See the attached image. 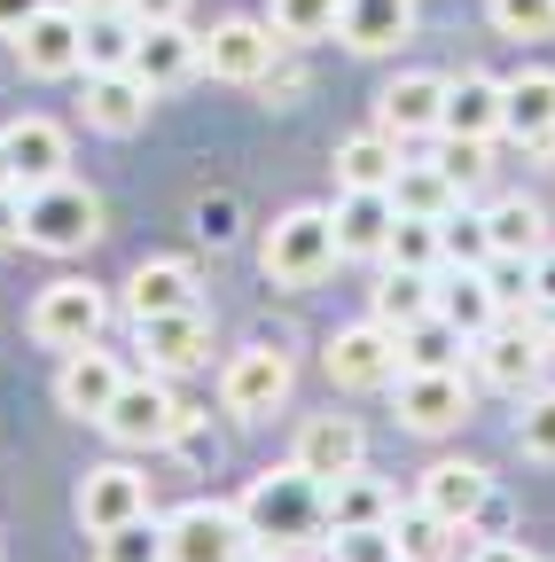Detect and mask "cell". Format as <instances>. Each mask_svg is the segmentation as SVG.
Returning <instances> with one entry per match:
<instances>
[{
  "mask_svg": "<svg viewBox=\"0 0 555 562\" xmlns=\"http://www.w3.org/2000/svg\"><path fill=\"white\" fill-rule=\"evenodd\" d=\"M462 524H446V516H431L423 501H414L407 516H391V539H399V562H446V539H454Z\"/></svg>",
  "mask_w": 555,
  "mask_h": 562,
  "instance_id": "d6a6232c",
  "label": "cell"
},
{
  "mask_svg": "<svg viewBox=\"0 0 555 562\" xmlns=\"http://www.w3.org/2000/svg\"><path fill=\"white\" fill-rule=\"evenodd\" d=\"M118 360L110 351H95V344H79V351H63V375H55V406L63 414H79V422H102L110 414V398H118Z\"/></svg>",
  "mask_w": 555,
  "mask_h": 562,
  "instance_id": "ac0fdd59",
  "label": "cell"
},
{
  "mask_svg": "<svg viewBox=\"0 0 555 562\" xmlns=\"http://www.w3.org/2000/svg\"><path fill=\"white\" fill-rule=\"evenodd\" d=\"M517 446L532 461H555V391H524V414H517Z\"/></svg>",
  "mask_w": 555,
  "mask_h": 562,
  "instance_id": "60d3db41",
  "label": "cell"
},
{
  "mask_svg": "<svg viewBox=\"0 0 555 562\" xmlns=\"http://www.w3.org/2000/svg\"><path fill=\"white\" fill-rule=\"evenodd\" d=\"M469 562H540V554H532L524 539H485V547H477Z\"/></svg>",
  "mask_w": 555,
  "mask_h": 562,
  "instance_id": "7dc6e473",
  "label": "cell"
},
{
  "mask_svg": "<svg viewBox=\"0 0 555 562\" xmlns=\"http://www.w3.org/2000/svg\"><path fill=\"white\" fill-rule=\"evenodd\" d=\"M16 63L32 79H71V70H87V16L47 0L32 24H16Z\"/></svg>",
  "mask_w": 555,
  "mask_h": 562,
  "instance_id": "9c48e42d",
  "label": "cell"
},
{
  "mask_svg": "<svg viewBox=\"0 0 555 562\" xmlns=\"http://www.w3.org/2000/svg\"><path fill=\"white\" fill-rule=\"evenodd\" d=\"M133 70H142L149 87H173V79H188V70H203V40H188V24H142Z\"/></svg>",
  "mask_w": 555,
  "mask_h": 562,
  "instance_id": "4316f807",
  "label": "cell"
},
{
  "mask_svg": "<svg viewBox=\"0 0 555 562\" xmlns=\"http://www.w3.org/2000/svg\"><path fill=\"white\" fill-rule=\"evenodd\" d=\"M439 110H446V79H439V70H399V79L376 94V117H384L391 140L439 133Z\"/></svg>",
  "mask_w": 555,
  "mask_h": 562,
  "instance_id": "ffe728a7",
  "label": "cell"
},
{
  "mask_svg": "<svg viewBox=\"0 0 555 562\" xmlns=\"http://www.w3.org/2000/svg\"><path fill=\"white\" fill-rule=\"evenodd\" d=\"M439 243H446V266H485L493 258V227H485V211H446L439 220Z\"/></svg>",
  "mask_w": 555,
  "mask_h": 562,
  "instance_id": "74e56055",
  "label": "cell"
},
{
  "mask_svg": "<svg viewBox=\"0 0 555 562\" xmlns=\"http://www.w3.org/2000/svg\"><path fill=\"white\" fill-rule=\"evenodd\" d=\"M95 562H165V524L133 516L118 531H95Z\"/></svg>",
  "mask_w": 555,
  "mask_h": 562,
  "instance_id": "8d00e7d4",
  "label": "cell"
},
{
  "mask_svg": "<svg viewBox=\"0 0 555 562\" xmlns=\"http://www.w3.org/2000/svg\"><path fill=\"white\" fill-rule=\"evenodd\" d=\"M329 554H336V562H399V539H391V524H368V531H329Z\"/></svg>",
  "mask_w": 555,
  "mask_h": 562,
  "instance_id": "b9f144b4",
  "label": "cell"
},
{
  "mask_svg": "<svg viewBox=\"0 0 555 562\" xmlns=\"http://www.w3.org/2000/svg\"><path fill=\"white\" fill-rule=\"evenodd\" d=\"M399 422L414 438H446V430H462L469 422V383H462V368H399Z\"/></svg>",
  "mask_w": 555,
  "mask_h": 562,
  "instance_id": "52a82bcc",
  "label": "cell"
},
{
  "mask_svg": "<svg viewBox=\"0 0 555 562\" xmlns=\"http://www.w3.org/2000/svg\"><path fill=\"white\" fill-rule=\"evenodd\" d=\"M133 516H149V484L133 476L125 461L87 469V484H79V524H87V531H118V524H133Z\"/></svg>",
  "mask_w": 555,
  "mask_h": 562,
  "instance_id": "d6986e66",
  "label": "cell"
},
{
  "mask_svg": "<svg viewBox=\"0 0 555 562\" xmlns=\"http://www.w3.org/2000/svg\"><path fill=\"white\" fill-rule=\"evenodd\" d=\"M391 172H399V140L384 125L336 140V188H391Z\"/></svg>",
  "mask_w": 555,
  "mask_h": 562,
  "instance_id": "f1b7e54d",
  "label": "cell"
},
{
  "mask_svg": "<svg viewBox=\"0 0 555 562\" xmlns=\"http://www.w3.org/2000/svg\"><path fill=\"white\" fill-rule=\"evenodd\" d=\"M0 140H9L16 188H47V180H63V165H71V133L55 117H16V125H0Z\"/></svg>",
  "mask_w": 555,
  "mask_h": 562,
  "instance_id": "44dd1931",
  "label": "cell"
},
{
  "mask_svg": "<svg viewBox=\"0 0 555 562\" xmlns=\"http://www.w3.org/2000/svg\"><path fill=\"white\" fill-rule=\"evenodd\" d=\"M188 422H196V414L173 398L165 375H125L118 398H110V414H102V430H110L118 446H173V438H188Z\"/></svg>",
  "mask_w": 555,
  "mask_h": 562,
  "instance_id": "277c9868",
  "label": "cell"
},
{
  "mask_svg": "<svg viewBox=\"0 0 555 562\" xmlns=\"http://www.w3.org/2000/svg\"><path fill=\"white\" fill-rule=\"evenodd\" d=\"M149 79H142V70H87V125L95 133H142L149 125Z\"/></svg>",
  "mask_w": 555,
  "mask_h": 562,
  "instance_id": "e0dca14e",
  "label": "cell"
},
{
  "mask_svg": "<svg viewBox=\"0 0 555 562\" xmlns=\"http://www.w3.org/2000/svg\"><path fill=\"white\" fill-rule=\"evenodd\" d=\"M329 220H336V250L344 258H384V243L399 227V203H391V188H344Z\"/></svg>",
  "mask_w": 555,
  "mask_h": 562,
  "instance_id": "2e32d148",
  "label": "cell"
},
{
  "mask_svg": "<svg viewBox=\"0 0 555 562\" xmlns=\"http://www.w3.org/2000/svg\"><path fill=\"white\" fill-rule=\"evenodd\" d=\"M439 321H454L462 336H485L493 321H509V305L493 297L485 266H446V281H439Z\"/></svg>",
  "mask_w": 555,
  "mask_h": 562,
  "instance_id": "484cf974",
  "label": "cell"
},
{
  "mask_svg": "<svg viewBox=\"0 0 555 562\" xmlns=\"http://www.w3.org/2000/svg\"><path fill=\"white\" fill-rule=\"evenodd\" d=\"M282 398H290V360H282L274 344H251V351H235V360H227V375H220V406H227V414L266 422Z\"/></svg>",
  "mask_w": 555,
  "mask_h": 562,
  "instance_id": "30bf717a",
  "label": "cell"
},
{
  "mask_svg": "<svg viewBox=\"0 0 555 562\" xmlns=\"http://www.w3.org/2000/svg\"><path fill=\"white\" fill-rule=\"evenodd\" d=\"M243 524L266 547H298V539H329V492L290 461L282 476H258L243 492Z\"/></svg>",
  "mask_w": 555,
  "mask_h": 562,
  "instance_id": "6da1fadb",
  "label": "cell"
},
{
  "mask_svg": "<svg viewBox=\"0 0 555 562\" xmlns=\"http://www.w3.org/2000/svg\"><path fill=\"white\" fill-rule=\"evenodd\" d=\"M384 266H414V273H439V266H446L439 220H407V211H399V227H391V243H384Z\"/></svg>",
  "mask_w": 555,
  "mask_h": 562,
  "instance_id": "836d02e7",
  "label": "cell"
},
{
  "mask_svg": "<svg viewBox=\"0 0 555 562\" xmlns=\"http://www.w3.org/2000/svg\"><path fill=\"white\" fill-rule=\"evenodd\" d=\"M344 250H336V220L321 203H298V211H282V220L266 227V243H258V266H266V281H282V290H313V281L336 266Z\"/></svg>",
  "mask_w": 555,
  "mask_h": 562,
  "instance_id": "7a4b0ae2",
  "label": "cell"
},
{
  "mask_svg": "<svg viewBox=\"0 0 555 562\" xmlns=\"http://www.w3.org/2000/svg\"><path fill=\"white\" fill-rule=\"evenodd\" d=\"M540 336H547V360H555V305H547V328H540Z\"/></svg>",
  "mask_w": 555,
  "mask_h": 562,
  "instance_id": "816d5d0a",
  "label": "cell"
},
{
  "mask_svg": "<svg viewBox=\"0 0 555 562\" xmlns=\"http://www.w3.org/2000/svg\"><path fill=\"white\" fill-rule=\"evenodd\" d=\"M368 313L384 321V328H414V321H431L439 313V281L431 273H414V266H384L376 273V290H368Z\"/></svg>",
  "mask_w": 555,
  "mask_h": 562,
  "instance_id": "d4e9b609",
  "label": "cell"
},
{
  "mask_svg": "<svg viewBox=\"0 0 555 562\" xmlns=\"http://www.w3.org/2000/svg\"><path fill=\"white\" fill-rule=\"evenodd\" d=\"M485 227H493V250H509V258H540L547 250V211L532 203V195H501L493 211H485Z\"/></svg>",
  "mask_w": 555,
  "mask_h": 562,
  "instance_id": "1f68e13d",
  "label": "cell"
},
{
  "mask_svg": "<svg viewBox=\"0 0 555 562\" xmlns=\"http://www.w3.org/2000/svg\"><path fill=\"white\" fill-rule=\"evenodd\" d=\"M501 133L524 140V149H555V70H517L509 79Z\"/></svg>",
  "mask_w": 555,
  "mask_h": 562,
  "instance_id": "7402d4cb",
  "label": "cell"
},
{
  "mask_svg": "<svg viewBox=\"0 0 555 562\" xmlns=\"http://www.w3.org/2000/svg\"><path fill=\"white\" fill-rule=\"evenodd\" d=\"M462 344H469V336H462L454 321L431 313V321H414V328L399 336V360H407V368H454V351H462Z\"/></svg>",
  "mask_w": 555,
  "mask_h": 562,
  "instance_id": "d590c367",
  "label": "cell"
},
{
  "mask_svg": "<svg viewBox=\"0 0 555 562\" xmlns=\"http://www.w3.org/2000/svg\"><path fill=\"white\" fill-rule=\"evenodd\" d=\"M399 508H391V492L376 484V476H336L329 484V531H368V524H391Z\"/></svg>",
  "mask_w": 555,
  "mask_h": 562,
  "instance_id": "f546056e",
  "label": "cell"
},
{
  "mask_svg": "<svg viewBox=\"0 0 555 562\" xmlns=\"http://www.w3.org/2000/svg\"><path fill=\"white\" fill-rule=\"evenodd\" d=\"M203 70H212V79H227V87L266 79V70H274V24H258V16L212 24V40H203Z\"/></svg>",
  "mask_w": 555,
  "mask_h": 562,
  "instance_id": "4fadbf2b",
  "label": "cell"
},
{
  "mask_svg": "<svg viewBox=\"0 0 555 562\" xmlns=\"http://www.w3.org/2000/svg\"><path fill=\"white\" fill-rule=\"evenodd\" d=\"M321 492L336 484V476H353L360 461H368V438H360V422H344V414H321V422H306L298 430V453H290Z\"/></svg>",
  "mask_w": 555,
  "mask_h": 562,
  "instance_id": "9a60e30c",
  "label": "cell"
},
{
  "mask_svg": "<svg viewBox=\"0 0 555 562\" xmlns=\"http://www.w3.org/2000/svg\"><path fill=\"white\" fill-rule=\"evenodd\" d=\"M125 16H133V24H180L188 0H125Z\"/></svg>",
  "mask_w": 555,
  "mask_h": 562,
  "instance_id": "bcb514c9",
  "label": "cell"
},
{
  "mask_svg": "<svg viewBox=\"0 0 555 562\" xmlns=\"http://www.w3.org/2000/svg\"><path fill=\"white\" fill-rule=\"evenodd\" d=\"M321 368H329V383H344V391H384V383H399V328H384L376 313L368 321H353V328H336L329 336V351H321Z\"/></svg>",
  "mask_w": 555,
  "mask_h": 562,
  "instance_id": "5b68a950",
  "label": "cell"
},
{
  "mask_svg": "<svg viewBox=\"0 0 555 562\" xmlns=\"http://www.w3.org/2000/svg\"><path fill=\"white\" fill-rule=\"evenodd\" d=\"M532 297H540V305H555V250H540V258H532Z\"/></svg>",
  "mask_w": 555,
  "mask_h": 562,
  "instance_id": "c3c4849f",
  "label": "cell"
},
{
  "mask_svg": "<svg viewBox=\"0 0 555 562\" xmlns=\"http://www.w3.org/2000/svg\"><path fill=\"white\" fill-rule=\"evenodd\" d=\"M133 344L149 351V375H188V368H203V351H212V328H203L196 305H180V313L133 321Z\"/></svg>",
  "mask_w": 555,
  "mask_h": 562,
  "instance_id": "7c38bea8",
  "label": "cell"
},
{
  "mask_svg": "<svg viewBox=\"0 0 555 562\" xmlns=\"http://www.w3.org/2000/svg\"><path fill=\"white\" fill-rule=\"evenodd\" d=\"M501 40H547L555 32V0H485Z\"/></svg>",
  "mask_w": 555,
  "mask_h": 562,
  "instance_id": "ab89813d",
  "label": "cell"
},
{
  "mask_svg": "<svg viewBox=\"0 0 555 562\" xmlns=\"http://www.w3.org/2000/svg\"><path fill=\"white\" fill-rule=\"evenodd\" d=\"M196 305V273L180 258H149V266H133L125 273V313L133 321H149V313H180Z\"/></svg>",
  "mask_w": 555,
  "mask_h": 562,
  "instance_id": "83f0119b",
  "label": "cell"
},
{
  "mask_svg": "<svg viewBox=\"0 0 555 562\" xmlns=\"http://www.w3.org/2000/svg\"><path fill=\"white\" fill-rule=\"evenodd\" d=\"M336 16H344V0H274V9H266L274 40H329Z\"/></svg>",
  "mask_w": 555,
  "mask_h": 562,
  "instance_id": "e575fe53",
  "label": "cell"
},
{
  "mask_svg": "<svg viewBox=\"0 0 555 562\" xmlns=\"http://www.w3.org/2000/svg\"><path fill=\"white\" fill-rule=\"evenodd\" d=\"M391 203L407 211V220H446V211L462 203V188L446 180V165H399L391 172Z\"/></svg>",
  "mask_w": 555,
  "mask_h": 562,
  "instance_id": "4dcf8cb0",
  "label": "cell"
},
{
  "mask_svg": "<svg viewBox=\"0 0 555 562\" xmlns=\"http://www.w3.org/2000/svg\"><path fill=\"white\" fill-rule=\"evenodd\" d=\"M469 351H477V375L493 383V391H532L540 383V368H547V336L540 328H509V321H493L485 336H469Z\"/></svg>",
  "mask_w": 555,
  "mask_h": 562,
  "instance_id": "8fae6325",
  "label": "cell"
},
{
  "mask_svg": "<svg viewBox=\"0 0 555 562\" xmlns=\"http://www.w3.org/2000/svg\"><path fill=\"white\" fill-rule=\"evenodd\" d=\"M407 32H414V0H344L336 16V40L353 55H391Z\"/></svg>",
  "mask_w": 555,
  "mask_h": 562,
  "instance_id": "cb8c5ba5",
  "label": "cell"
},
{
  "mask_svg": "<svg viewBox=\"0 0 555 562\" xmlns=\"http://www.w3.org/2000/svg\"><path fill=\"white\" fill-rule=\"evenodd\" d=\"M485 281H493V297H501V305H524V297H532V258L493 250V258H485Z\"/></svg>",
  "mask_w": 555,
  "mask_h": 562,
  "instance_id": "7bdbcfd3",
  "label": "cell"
},
{
  "mask_svg": "<svg viewBox=\"0 0 555 562\" xmlns=\"http://www.w3.org/2000/svg\"><path fill=\"white\" fill-rule=\"evenodd\" d=\"M87 16V9H79ZM133 40H142V24H110V16H87V70H125L133 63Z\"/></svg>",
  "mask_w": 555,
  "mask_h": 562,
  "instance_id": "f35d334b",
  "label": "cell"
},
{
  "mask_svg": "<svg viewBox=\"0 0 555 562\" xmlns=\"http://www.w3.org/2000/svg\"><path fill=\"white\" fill-rule=\"evenodd\" d=\"M414 501L431 516H446V524H469V516L493 508V476L477 461H439V469H423V492H414Z\"/></svg>",
  "mask_w": 555,
  "mask_h": 562,
  "instance_id": "603a6c76",
  "label": "cell"
},
{
  "mask_svg": "<svg viewBox=\"0 0 555 562\" xmlns=\"http://www.w3.org/2000/svg\"><path fill=\"white\" fill-rule=\"evenodd\" d=\"M0 188H16V165H9V140H0Z\"/></svg>",
  "mask_w": 555,
  "mask_h": 562,
  "instance_id": "f907efd6",
  "label": "cell"
},
{
  "mask_svg": "<svg viewBox=\"0 0 555 562\" xmlns=\"http://www.w3.org/2000/svg\"><path fill=\"white\" fill-rule=\"evenodd\" d=\"M102 235V195L79 188V180H47V188H24V243L47 250V258H71Z\"/></svg>",
  "mask_w": 555,
  "mask_h": 562,
  "instance_id": "3957f363",
  "label": "cell"
},
{
  "mask_svg": "<svg viewBox=\"0 0 555 562\" xmlns=\"http://www.w3.org/2000/svg\"><path fill=\"white\" fill-rule=\"evenodd\" d=\"M102 321H110V305H102L95 281H47L40 305H32V344H47V351H79V344L102 336Z\"/></svg>",
  "mask_w": 555,
  "mask_h": 562,
  "instance_id": "ba28073f",
  "label": "cell"
},
{
  "mask_svg": "<svg viewBox=\"0 0 555 562\" xmlns=\"http://www.w3.org/2000/svg\"><path fill=\"white\" fill-rule=\"evenodd\" d=\"M165 562H251V524H243V508L188 501V508L165 524Z\"/></svg>",
  "mask_w": 555,
  "mask_h": 562,
  "instance_id": "8992f818",
  "label": "cell"
},
{
  "mask_svg": "<svg viewBox=\"0 0 555 562\" xmlns=\"http://www.w3.org/2000/svg\"><path fill=\"white\" fill-rule=\"evenodd\" d=\"M47 9V0H0V32H16V24H32Z\"/></svg>",
  "mask_w": 555,
  "mask_h": 562,
  "instance_id": "681fc988",
  "label": "cell"
},
{
  "mask_svg": "<svg viewBox=\"0 0 555 562\" xmlns=\"http://www.w3.org/2000/svg\"><path fill=\"white\" fill-rule=\"evenodd\" d=\"M16 243H24V195L0 188V250H16Z\"/></svg>",
  "mask_w": 555,
  "mask_h": 562,
  "instance_id": "f6af8a7d",
  "label": "cell"
},
{
  "mask_svg": "<svg viewBox=\"0 0 555 562\" xmlns=\"http://www.w3.org/2000/svg\"><path fill=\"white\" fill-rule=\"evenodd\" d=\"M439 165H446L454 188H469V180L485 172V140H446V157H439Z\"/></svg>",
  "mask_w": 555,
  "mask_h": 562,
  "instance_id": "ee69618b",
  "label": "cell"
},
{
  "mask_svg": "<svg viewBox=\"0 0 555 562\" xmlns=\"http://www.w3.org/2000/svg\"><path fill=\"white\" fill-rule=\"evenodd\" d=\"M501 102H509V79H485V70H462V79H446L439 133H446V140H501Z\"/></svg>",
  "mask_w": 555,
  "mask_h": 562,
  "instance_id": "5bb4252c",
  "label": "cell"
}]
</instances>
